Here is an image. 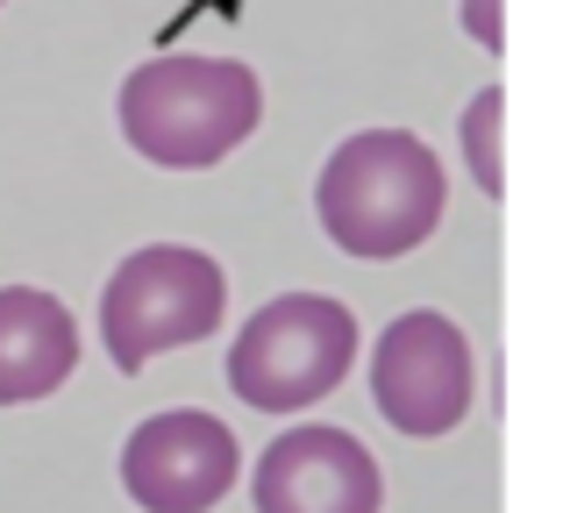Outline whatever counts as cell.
I'll return each mask as SVG.
<instances>
[{"instance_id":"52a82bcc","label":"cell","mask_w":563,"mask_h":513,"mask_svg":"<svg viewBox=\"0 0 563 513\" xmlns=\"http://www.w3.org/2000/svg\"><path fill=\"white\" fill-rule=\"evenodd\" d=\"M385 478L350 428H286L257 464V513H378Z\"/></svg>"},{"instance_id":"5b68a950","label":"cell","mask_w":563,"mask_h":513,"mask_svg":"<svg viewBox=\"0 0 563 513\" xmlns=\"http://www.w3.org/2000/svg\"><path fill=\"white\" fill-rule=\"evenodd\" d=\"M372 400L399 435H450L471 414V343L450 314H399L378 335L372 357Z\"/></svg>"},{"instance_id":"277c9868","label":"cell","mask_w":563,"mask_h":513,"mask_svg":"<svg viewBox=\"0 0 563 513\" xmlns=\"http://www.w3.org/2000/svg\"><path fill=\"white\" fill-rule=\"evenodd\" d=\"M357 364V321L329 292H286L257 306L229 349V392L257 414H292V406L329 400Z\"/></svg>"},{"instance_id":"3957f363","label":"cell","mask_w":563,"mask_h":513,"mask_svg":"<svg viewBox=\"0 0 563 513\" xmlns=\"http://www.w3.org/2000/svg\"><path fill=\"white\" fill-rule=\"evenodd\" d=\"M221 314H229L221 264L207 250H186V243H151V250L114 264L108 292H100V343H108L114 371L136 378L151 357L214 335Z\"/></svg>"},{"instance_id":"6da1fadb","label":"cell","mask_w":563,"mask_h":513,"mask_svg":"<svg viewBox=\"0 0 563 513\" xmlns=\"http://www.w3.org/2000/svg\"><path fill=\"white\" fill-rule=\"evenodd\" d=\"M442 193H450V179H442L435 150L421 136H407V129H364V136H350L321 165L314 214H321L335 250L385 264V257H407L435 236Z\"/></svg>"},{"instance_id":"ba28073f","label":"cell","mask_w":563,"mask_h":513,"mask_svg":"<svg viewBox=\"0 0 563 513\" xmlns=\"http://www.w3.org/2000/svg\"><path fill=\"white\" fill-rule=\"evenodd\" d=\"M79 364V328L71 314L36 286L0 292V406H22L57 392Z\"/></svg>"},{"instance_id":"30bf717a","label":"cell","mask_w":563,"mask_h":513,"mask_svg":"<svg viewBox=\"0 0 563 513\" xmlns=\"http://www.w3.org/2000/svg\"><path fill=\"white\" fill-rule=\"evenodd\" d=\"M464 29L478 36V51H499L507 29H499V0H464Z\"/></svg>"},{"instance_id":"7a4b0ae2","label":"cell","mask_w":563,"mask_h":513,"mask_svg":"<svg viewBox=\"0 0 563 513\" xmlns=\"http://www.w3.org/2000/svg\"><path fill=\"white\" fill-rule=\"evenodd\" d=\"M264 86L235 57H151L122 79V136L165 171H207L257 129Z\"/></svg>"},{"instance_id":"9c48e42d","label":"cell","mask_w":563,"mask_h":513,"mask_svg":"<svg viewBox=\"0 0 563 513\" xmlns=\"http://www.w3.org/2000/svg\"><path fill=\"white\" fill-rule=\"evenodd\" d=\"M499 108H507V93H478L471 100V122H464V150H471V171H478L485 193H507V171H499Z\"/></svg>"},{"instance_id":"8992f818","label":"cell","mask_w":563,"mask_h":513,"mask_svg":"<svg viewBox=\"0 0 563 513\" xmlns=\"http://www.w3.org/2000/svg\"><path fill=\"white\" fill-rule=\"evenodd\" d=\"M235 435L229 421L179 406V414H151L122 449V486L143 513H207L229 500L235 486Z\"/></svg>"}]
</instances>
